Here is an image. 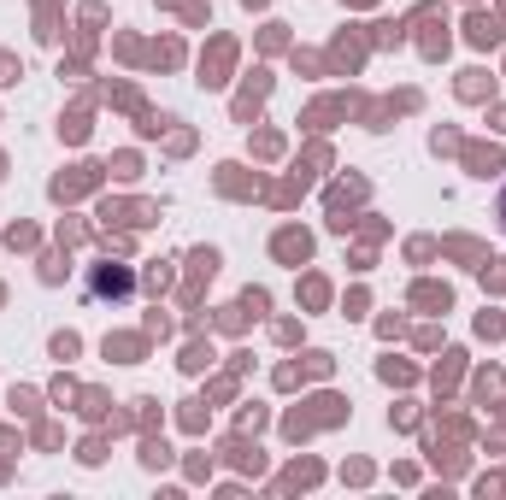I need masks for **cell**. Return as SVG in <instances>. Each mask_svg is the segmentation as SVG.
I'll use <instances>...</instances> for the list:
<instances>
[{"instance_id": "obj_1", "label": "cell", "mask_w": 506, "mask_h": 500, "mask_svg": "<svg viewBox=\"0 0 506 500\" xmlns=\"http://www.w3.org/2000/svg\"><path fill=\"white\" fill-rule=\"evenodd\" d=\"M500 230H506V194H500Z\"/></svg>"}]
</instances>
